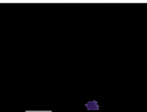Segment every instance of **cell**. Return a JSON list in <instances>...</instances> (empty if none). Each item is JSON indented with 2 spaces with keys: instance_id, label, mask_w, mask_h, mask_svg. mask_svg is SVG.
Masks as SVG:
<instances>
[]
</instances>
